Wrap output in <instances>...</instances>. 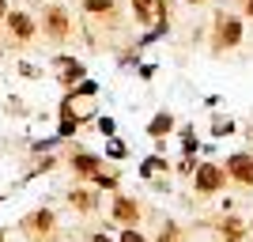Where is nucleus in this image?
Segmentation results:
<instances>
[{
    "label": "nucleus",
    "instance_id": "ddd939ff",
    "mask_svg": "<svg viewBox=\"0 0 253 242\" xmlns=\"http://www.w3.org/2000/svg\"><path fill=\"white\" fill-rule=\"evenodd\" d=\"M68 200H72V204H76V208H95V197H91V193H87V190H72V193H68Z\"/></svg>",
    "mask_w": 253,
    "mask_h": 242
},
{
    "label": "nucleus",
    "instance_id": "f3484780",
    "mask_svg": "<svg viewBox=\"0 0 253 242\" xmlns=\"http://www.w3.org/2000/svg\"><path fill=\"white\" fill-rule=\"evenodd\" d=\"M121 242H148V239H144L140 231H125V235H121Z\"/></svg>",
    "mask_w": 253,
    "mask_h": 242
},
{
    "label": "nucleus",
    "instance_id": "6ab92c4d",
    "mask_svg": "<svg viewBox=\"0 0 253 242\" xmlns=\"http://www.w3.org/2000/svg\"><path fill=\"white\" fill-rule=\"evenodd\" d=\"M91 242H110V239H106V235H95V239H91Z\"/></svg>",
    "mask_w": 253,
    "mask_h": 242
},
{
    "label": "nucleus",
    "instance_id": "1a4fd4ad",
    "mask_svg": "<svg viewBox=\"0 0 253 242\" xmlns=\"http://www.w3.org/2000/svg\"><path fill=\"white\" fill-rule=\"evenodd\" d=\"M23 227H27V231H49L53 227V212H34V216H27V220H23Z\"/></svg>",
    "mask_w": 253,
    "mask_h": 242
},
{
    "label": "nucleus",
    "instance_id": "f8f14e48",
    "mask_svg": "<svg viewBox=\"0 0 253 242\" xmlns=\"http://www.w3.org/2000/svg\"><path fill=\"white\" fill-rule=\"evenodd\" d=\"M84 11L87 15H110V11H114V0H84Z\"/></svg>",
    "mask_w": 253,
    "mask_h": 242
},
{
    "label": "nucleus",
    "instance_id": "0eeeda50",
    "mask_svg": "<svg viewBox=\"0 0 253 242\" xmlns=\"http://www.w3.org/2000/svg\"><path fill=\"white\" fill-rule=\"evenodd\" d=\"M238 38H242V23L238 19H223L219 23V42L223 46H238Z\"/></svg>",
    "mask_w": 253,
    "mask_h": 242
},
{
    "label": "nucleus",
    "instance_id": "dca6fc26",
    "mask_svg": "<svg viewBox=\"0 0 253 242\" xmlns=\"http://www.w3.org/2000/svg\"><path fill=\"white\" fill-rule=\"evenodd\" d=\"M76 125H80L76 117H61V137H72V133H76Z\"/></svg>",
    "mask_w": 253,
    "mask_h": 242
},
{
    "label": "nucleus",
    "instance_id": "4468645a",
    "mask_svg": "<svg viewBox=\"0 0 253 242\" xmlns=\"http://www.w3.org/2000/svg\"><path fill=\"white\" fill-rule=\"evenodd\" d=\"M223 239H227V242H238V239H242V223H238V220H227V223H223Z\"/></svg>",
    "mask_w": 253,
    "mask_h": 242
},
{
    "label": "nucleus",
    "instance_id": "f257e3e1",
    "mask_svg": "<svg viewBox=\"0 0 253 242\" xmlns=\"http://www.w3.org/2000/svg\"><path fill=\"white\" fill-rule=\"evenodd\" d=\"M193 182H197V190H201V193H215V190H223L227 170L215 167V163H201V167H197V174H193Z\"/></svg>",
    "mask_w": 253,
    "mask_h": 242
},
{
    "label": "nucleus",
    "instance_id": "f03ea898",
    "mask_svg": "<svg viewBox=\"0 0 253 242\" xmlns=\"http://www.w3.org/2000/svg\"><path fill=\"white\" fill-rule=\"evenodd\" d=\"M68 31H72L68 11H64L61 4H49V8H45V34H49L53 42H64V38H68Z\"/></svg>",
    "mask_w": 253,
    "mask_h": 242
},
{
    "label": "nucleus",
    "instance_id": "2eb2a0df",
    "mask_svg": "<svg viewBox=\"0 0 253 242\" xmlns=\"http://www.w3.org/2000/svg\"><path fill=\"white\" fill-rule=\"evenodd\" d=\"M159 170H167V159H159V155H151L148 163H144V174H148V178H151V174H159Z\"/></svg>",
    "mask_w": 253,
    "mask_h": 242
},
{
    "label": "nucleus",
    "instance_id": "39448f33",
    "mask_svg": "<svg viewBox=\"0 0 253 242\" xmlns=\"http://www.w3.org/2000/svg\"><path fill=\"white\" fill-rule=\"evenodd\" d=\"M4 19H8L11 38H19V42H31V38H34V19L27 15V11H8Z\"/></svg>",
    "mask_w": 253,
    "mask_h": 242
},
{
    "label": "nucleus",
    "instance_id": "7ed1b4c3",
    "mask_svg": "<svg viewBox=\"0 0 253 242\" xmlns=\"http://www.w3.org/2000/svg\"><path fill=\"white\" fill-rule=\"evenodd\" d=\"M132 11H136L140 23L155 27V23L167 19V0H132Z\"/></svg>",
    "mask_w": 253,
    "mask_h": 242
},
{
    "label": "nucleus",
    "instance_id": "423d86ee",
    "mask_svg": "<svg viewBox=\"0 0 253 242\" xmlns=\"http://www.w3.org/2000/svg\"><path fill=\"white\" fill-rule=\"evenodd\" d=\"M57 80H61L64 87H72L84 80V64L72 61V57H57Z\"/></svg>",
    "mask_w": 253,
    "mask_h": 242
},
{
    "label": "nucleus",
    "instance_id": "4be33fe9",
    "mask_svg": "<svg viewBox=\"0 0 253 242\" xmlns=\"http://www.w3.org/2000/svg\"><path fill=\"white\" fill-rule=\"evenodd\" d=\"M0 242H4V231H0Z\"/></svg>",
    "mask_w": 253,
    "mask_h": 242
},
{
    "label": "nucleus",
    "instance_id": "20e7f679",
    "mask_svg": "<svg viewBox=\"0 0 253 242\" xmlns=\"http://www.w3.org/2000/svg\"><path fill=\"white\" fill-rule=\"evenodd\" d=\"M227 174H231L234 182H242V186H253V155H246V151L231 155L227 159Z\"/></svg>",
    "mask_w": 253,
    "mask_h": 242
},
{
    "label": "nucleus",
    "instance_id": "9b49d317",
    "mask_svg": "<svg viewBox=\"0 0 253 242\" xmlns=\"http://www.w3.org/2000/svg\"><path fill=\"white\" fill-rule=\"evenodd\" d=\"M170 129H174V117H170V114H159L155 121L148 125V133H151V137H167Z\"/></svg>",
    "mask_w": 253,
    "mask_h": 242
},
{
    "label": "nucleus",
    "instance_id": "aec40b11",
    "mask_svg": "<svg viewBox=\"0 0 253 242\" xmlns=\"http://www.w3.org/2000/svg\"><path fill=\"white\" fill-rule=\"evenodd\" d=\"M246 11H250V15H253V0H246Z\"/></svg>",
    "mask_w": 253,
    "mask_h": 242
},
{
    "label": "nucleus",
    "instance_id": "6e6552de",
    "mask_svg": "<svg viewBox=\"0 0 253 242\" xmlns=\"http://www.w3.org/2000/svg\"><path fill=\"white\" fill-rule=\"evenodd\" d=\"M98 167H102V163H98V155H72V170L76 174H98Z\"/></svg>",
    "mask_w": 253,
    "mask_h": 242
},
{
    "label": "nucleus",
    "instance_id": "9d476101",
    "mask_svg": "<svg viewBox=\"0 0 253 242\" xmlns=\"http://www.w3.org/2000/svg\"><path fill=\"white\" fill-rule=\"evenodd\" d=\"M136 212H140V208H136L128 197H117V200H114V216H117L121 223H132V220H136Z\"/></svg>",
    "mask_w": 253,
    "mask_h": 242
},
{
    "label": "nucleus",
    "instance_id": "412c9836",
    "mask_svg": "<svg viewBox=\"0 0 253 242\" xmlns=\"http://www.w3.org/2000/svg\"><path fill=\"white\" fill-rule=\"evenodd\" d=\"M189 4H201V0H189Z\"/></svg>",
    "mask_w": 253,
    "mask_h": 242
},
{
    "label": "nucleus",
    "instance_id": "a211bd4d",
    "mask_svg": "<svg viewBox=\"0 0 253 242\" xmlns=\"http://www.w3.org/2000/svg\"><path fill=\"white\" fill-rule=\"evenodd\" d=\"M4 15H8V0H0V19H4Z\"/></svg>",
    "mask_w": 253,
    "mask_h": 242
}]
</instances>
